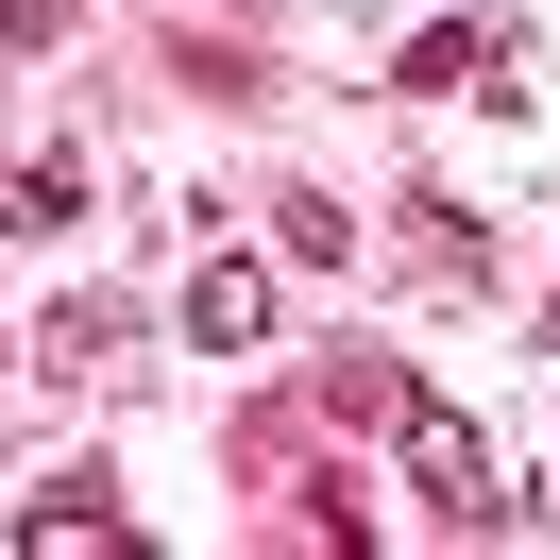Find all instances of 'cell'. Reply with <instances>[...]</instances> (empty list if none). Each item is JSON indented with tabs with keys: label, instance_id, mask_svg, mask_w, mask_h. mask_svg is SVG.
Instances as JSON below:
<instances>
[{
	"label": "cell",
	"instance_id": "1",
	"mask_svg": "<svg viewBox=\"0 0 560 560\" xmlns=\"http://www.w3.org/2000/svg\"><path fill=\"white\" fill-rule=\"evenodd\" d=\"M390 442H408V492H424V510L458 526V544H476V526L510 510V492H492V442H476V424L442 408V390H390Z\"/></svg>",
	"mask_w": 560,
	"mask_h": 560
},
{
	"label": "cell",
	"instance_id": "2",
	"mask_svg": "<svg viewBox=\"0 0 560 560\" xmlns=\"http://www.w3.org/2000/svg\"><path fill=\"white\" fill-rule=\"evenodd\" d=\"M187 340L255 357V340H272V272H255V255H205V272H187Z\"/></svg>",
	"mask_w": 560,
	"mask_h": 560
},
{
	"label": "cell",
	"instance_id": "3",
	"mask_svg": "<svg viewBox=\"0 0 560 560\" xmlns=\"http://www.w3.org/2000/svg\"><path fill=\"white\" fill-rule=\"evenodd\" d=\"M85 544H137V526H119V492H103V476H51L35 510H18V560H85Z\"/></svg>",
	"mask_w": 560,
	"mask_h": 560
},
{
	"label": "cell",
	"instance_id": "4",
	"mask_svg": "<svg viewBox=\"0 0 560 560\" xmlns=\"http://www.w3.org/2000/svg\"><path fill=\"white\" fill-rule=\"evenodd\" d=\"M69 205H85V153H35L0 187V238H69Z\"/></svg>",
	"mask_w": 560,
	"mask_h": 560
},
{
	"label": "cell",
	"instance_id": "5",
	"mask_svg": "<svg viewBox=\"0 0 560 560\" xmlns=\"http://www.w3.org/2000/svg\"><path fill=\"white\" fill-rule=\"evenodd\" d=\"M272 255H289V272H340V255H357V205H323V187H289V205H272Z\"/></svg>",
	"mask_w": 560,
	"mask_h": 560
},
{
	"label": "cell",
	"instance_id": "6",
	"mask_svg": "<svg viewBox=\"0 0 560 560\" xmlns=\"http://www.w3.org/2000/svg\"><path fill=\"white\" fill-rule=\"evenodd\" d=\"M476 69H492V35H476V18H442V35H408V69H390V85H408V103H458Z\"/></svg>",
	"mask_w": 560,
	"mask_h": 560
},
{
	"label": "cell",
	"instance_id": "7",
	"mask_svg": "<svg viewBox=\"0 0 560 560\" xmlns=\"http://www.w3.org/2000/svg\"><path fill=\"white\" fill-rule=\"evenodd\" d=\"M119 357H137V323H119V306H69V323H51V357H35V374H119Z\"/></svg>",
	"mask_w": 560,
	"mask_h": 560
}]
</instances>
